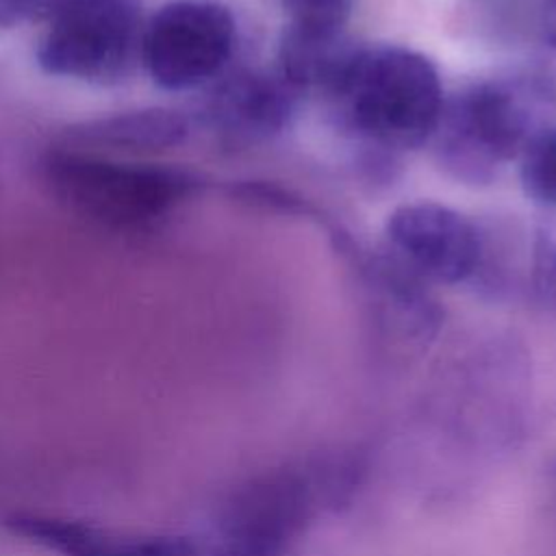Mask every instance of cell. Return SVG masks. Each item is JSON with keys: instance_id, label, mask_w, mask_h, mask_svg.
<instances>
[{"instance_id": "6da1fadb", "label": "cell", "mask_w": 556, "mask_h": 556, "mask_svg": "<svg viewBox=\"0 0 556 556\" xmlns=\"http://www.w3.org/2000/svg\"><path fill=\"white\" fill-rule=\"evenodd\" d=\"M556 124V83L541 72L482 78L452 98L432 135L439 167L463 185H489Z\"/></svg>"}, {"instance_id": "7a4b0ae2", "label": "cell", "mask_w": 556, "mask_h": 556, "mask_svg": "<svg viewBox=\"0 0 556 556\" xmlns=\"http://www.w3.org/2000/svg\"><path fill=\"white\" fill-rule=\"evenodd\" d=\"M328 102L345 130L393 154L432 139L445 93L437 65L424 52L380 43L358 46Z\"/></svg>"}, {"instance_id": "3957f363", "label": "cell", "mask_w": 556, "mask_h": 556, "mask_svg": "<svg viewBox=\"0 0 556 556\" xmlns=\"http://www.w3.org/2000/svg\"><path fill=\"white\" fill-rule=\"evenodd\" d=\"M52 195L70 211L115 230L156 224L200 189L198 174L124 163L83 150H54L41 163Z\"/></svg>"}, {"instance_id": "277c9868", "label": "cell", "mask_w": 556, "mask_h": 556, "mask_svg": "<svg viewBox=\"0 0 556 556\" xmlns=\"http://www.w3.org/2000/svg\"><path fill=\"white\" fill-rule=\"evenodd\" d=\"M141 0H56L37 46L39 67L59 78L109 85L141 61Z\"/></svg>"}, {"instance_id": "5b68a950", "label": "cell", "mask_w": 556, "mask_h": 556, "mask_svg": "<svg viewBox=\"0 0 556 556\" xmlns=\"http://www.w3.org/2000/svg\"><path fill=\"white\" fill-rule=\"evenodd\" d=\"M237 46V20L215 0H172L146 20L141 63L167 91H189L219 78Z\"/></svg>"}, {"instance_id": "8992f818", "label": "cell", "mask_w": 556, "mask_h": 556, "mask_svg": "<svg viewBox=\"0 0 556 556\" xmlns=\"http://www.w3.org/2000/svg\"><path fill=\"white\" fill-rule=\"evenodd\" d=\"M311 480L282 471L241 486L200 536L204 556H278L313 515Z\"/></svg>"}, {"instance_id": "52a82bcc", "label": "cell", "mask_w": 556, "mask_h": 556, "mask_svg": "<svg viewBox=\"0 0 556 556\" xmlns=\"http://www.w3.org/2000/svg\"><path fill=\"white\" fill-rule=\"evenodd\" d=\"M389 250L426 282L458 285L478 271L482 243L456 208L432 200L395 206L384 222Z\"/></svg>"}, {"instance_id": "ba28073f", "label": "cell", "mask_w": 556, "mask_h": 556, "mask_svg": "<svg viewBox=\"0 0 556 556\" xmlns=\"http://www.w3.org/2000/svg\"><path fill=\"white\" fill-rule=\"evenodd\" d=\"M202 102V124L228 146H248L287 130L295 117L300 93L265 70L222 74Z\"/></svg>"}, {"instance_id": "9c48e42d", "label": "cell", "mask_w": 556, "mask_h": 556, "mask_svg": "<svg viewBox=\"0 0 556 556\" xmlns=\"http://www.w3.org/2000/svg\"><path fill=\"white\" fill-rule=\"evenodd\" d=\"M7 526L59 556H204L191 534H141L43 513H17Z\"/></svg>"}, {"instance_id": "30bf717a", "label": "cell", "mask_w": 556, "mask_h": 556, "mask_svg": "<svg viewBox=\"0 0 556 556\" xmlns=\"http://www.w3.org/2000/svg\"><path fill=\"white\" fill-rule=\"evenodd\" d=\"M374 254L365 263L367 287L380 308L382 321L402 339L424 343L441 324V311L426 289V280L408 269L391 250Z\"/></svg>"}, {"instance_id": "8fae6325", "label": "cell", "mask_w": 556, "mask_h": 556, "mask_svg": "<svg viewBox=\"0 0 556 556\" xmlns=\"http://www.w3.org/2000/svg\"><path fill=\"white\" fill-rule=\"evenodd\" d=\"M358 46L348 33H313L285 26L276 52V72L300 96H330Z\"/></svg>"}, {"instance_id": "7c38bea8", "label": "cell", "mask_w": 556, "mask_h": 556, "mask_svg": "<svg viewBox=\"0 0 556 556\" xmlns=\"http://www.w3.org/2000/svg\"><path fill=\"white\" fill-rule=\"evenodd\" d=\"M189 132L191 124L185 113L167 106H146L85 119L67 128V139L80 146L156 152L180 146Z\"/></svg>"}, {"instance_id": "4fadbf2b", "label": "cell", "mask_w": 556, "mask_h": 556, "mask_svg": "<svg viewBox=\"0 0 556 556\" xmlns=\"http://www.w3.org/2000/svg\"><path fill=\"white\" fill-rule=\"evenodd\" d=\"M517 161L526 198L543 208H556V124L543 130Z\"/></svg>"}, {"instance_id": "5bb4252c", "label": "cell", "mask_w": 556, "mask_h": 556, "mask_svg": "<svg viewBox=\"0 0 556 556\" xmlns=\"http://www.w3.org/2000/svg\"><path fill=\"white\" fill-rule=\"evenodd\" d=\"M285 26L313 33H345L354 0H280Z\"/></svg>"}, {"instance_id": "9a60e30c", "label": "cell", "mask_w": 556, "mask_h": 556, "mask_svg": "<svg viewBox=\"0 0 556 556\" xmlns=\"http://www.w3.org/2000/svg\"><path fill=\"white\" fill-rule=\"evenodd\" d=\"M532 285L539 302L556 313V222L539 226L532 250Z\"/></svg>"}, {"instance_id": "2e32d148", "label": "cell", "mask_w": 556, "mask_h": 556, "mask_svg": "<svg viewBox=\"0 0 556 556\" xmlns=\"http://www.w3.org/2000/svg\"><path fill=\"white\" fill-rule=\"evenodd\" d=\"M56 0H0V28L46 20Z\"/></svg>"}, {"instance_id": "e0dca14e", "label": "cell", "mask_w": 556, "mask_h": 556, "mask_svg": "<svg viewBox=\"0 0 556 556\" xmlns=\"http://www.w3.org/2000/svg\"><path fill=\"white\" fill-rule=\"evenodd\" d=\"M539 39L552 61H556V0H543L539 11Z\"/></svg>"}]
</instances>
